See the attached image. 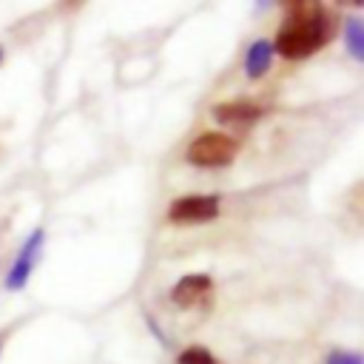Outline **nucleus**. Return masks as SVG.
<instances>
[{"mask_svg":"<svg viewBox=\"0 0 364 364\" xmlns=\"http://www.w3.org/2000/svg\"><path fill=\"white\" fill-rule=\"evenodd\" d=\"M43 247H46V228H34L28 236H26V242L20 245V250H17V256H14V262H11V267H9V273H6V290H23L26 284H28V279H31V273H34V267H37V262H40V253H43Z\"/></svg>","mask_w":364,"mask_h":364,"instance_id":"20e7f679","label":"nucleus"},{"mask_svg":"<svg viewBox=\"0 0 364 364\" xmlns=\"http://www.w3.org/2000/svg\"><path fill=\"white\" fill-rule=\"evenodd\" d=\"M344 43L347 51L353 54V60H364V23L358 17H347L344 20Z\"/></svg>","mask_w":364,"mask_h":364,"instance_id":"6e6552de","label":"nucleus"},{"mask_svg":"<svg viewBox=\"0 0 364 364\" xmlns=\"http://www.w3.org/2000/svg\"><path fill=\"white\" fill-rule=\"evenodd\" d=\"M239 154V142L222 131H205L199 134L188 151H185V159L196 168H225L236 159Z\"/></svg>","mask_w":364,"mask_h":364,"instance_id":"f03ea898","label":"nucleus"},{"mask_svg":"<svg viewBox=\"0 0 364 364\" xmlns=\"http://www.w3.org/2000/svg\"><path fill=\"white\" fill-rule=\"evenodd\" d=\"M330 37H333V20L321 6L304 9V3H293L287 9V20L282 23L273 40V54H282L284 60H304L321 46H327Z\"/></svg>","mask_w":364,"mask_h":364,"instance_id":"f257e3e1","label":"nucleus"},{"mask_svg":"<svg viewBox=\"0 0 364 364\" xmlns=\"http://www.w3.org/2000/svg\"><path fill=\"white\" fill-rule=\"evenodd\" d=\"M210 287H213V279H210L208 273H188V276H182V279L171 287V301H173L176 307H182V310L196 307V304L210 293Z\"/></svg>","mask_w":364,"mask_h":364,"instance_id":"39448f33","label":"nucleus"},{"mask_svg":"<svg viewBox=\"0 0 364 364\" xmlns=\"http://www.w3.org/2000/svg\"><path fill=\"white\" fill-rule=\"evenodd\" d=\"M273 65V43L270 40H256L247 46L245 51V77L247 80H259L270 71Z\"/></svg>","mask_w":364,"mask_h":364,"instance_id":"0eeeda50","label":"nucleus"},{"mask_svg":"<svg viewBox=\"0 0 364 364\" xmlns=\"http://www.w3.org/2000/svg\"><path fill=\"white\" fill-rule=\"evenodd\" d=\"M324 364H364V358H361V353H355V350H330L327 353V358H324Z\"/></svg>","mask_w":364,"mask_h":364,"instance_id":"9d476101","label":"nucleus"},{"mask_svg":"<svg viewBox=\"0 0 364 364\" xmlns=\"http://www.w3.org/2000/svg\"><path fill=\"white\" fill-rule=\"evenodd\" d=\"M176 364H219V358H216L208 347L191 344V347H185V350L176 355Z\"/></svg>","mask_w":364,"mask_h":364,"instance_id":"1a4fd4ad","label":"nucleus"},{"mask_svg":"<svg viewBox=\"0 0 364 364\" xmlns=\"http://www.w3.org/2000/svg\"><path fill=\"white\" fill-rule=\"evenodd\" d=\"M222 213V202L213 193H185L168 205V219L173 225H205Z\"/></svg>","mask_w":364,"mask_h":364,"instance_id":"7ed1b4c3","label":"nucleus"},{"mask_svg":"<svg viewBox=\"0 0 364 364\" xmlns=\"http://www.w3.org/2000/svg\"><path fill=\"white\" fill-rule=\"evenodd\" d=\"M213 117L219 122H230V125H253L262 117V108L250 100H230V102L213 105Z\"/></svg>","mask_w":364,"mask_h":364,"instance_id":"423d86ee","label":"nucleus"},{"mask_svg":"<svg viewBox=\"0 0 364 364\" xmlns=\"http://www.w3.org/2000/svg\"><path fill=\"white\" fill-rule=\"evenodd\" d=\"M3 57H6V54H3V46H0V63H3Z\"/></svg>","mask_w":364,"mask_h":364,"instance_id":"9b49d317","label":"nucleus"},{"mask_svg":"<svg viewBox=\"0 0 364 364\" xmlns=\"http://www.w3.org/2000/svg\"><path fill=\"white\" fill-rule=\"evenodd\" d=\"M0 350H3V341H0Z\"/></svg>","mask_w":364,"mask_h":364,"instance_id":"f8f14e48","label":"nucleus"}]
</instances>
